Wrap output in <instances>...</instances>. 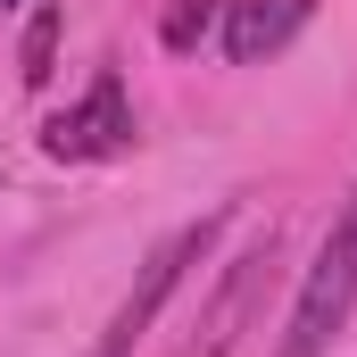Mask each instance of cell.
I'll list each match as a JSON object with an SVG mask.
<instances>
[{"mask_svg": "<svg viewBox=\"0 0 357 357\" xmlns=\"http://www.w3.org/2000/svg\"><path fill=\"white\" fill-rule=\"evenodd\" d=\"M59 25H67L59 8H42V17L25 25V59H17V67H25V84H33V91L50 84V59H59Z\"/></svg>", "mask_w": 357, "mask_h": 357, "instance_id": "7", "label": "cell"}, {"mask_svg": "<svg viewBox=\"0 0 357 357\" xmlns=\"http://www.w3.org/2000/svg\"><path fill=\"white\" fill-rule=\"evenodd\" d=\"M349 307H357V233L333 225V241L316 250L307 291H299V307H291V341H282V357H324L333 333L349 324Z\"/></svg>", "mask_w": 357, "mask_h": 357, "instance_id": "2", "label": "cell"}, {"mask_svg": "<svg viewBox=\"0 0 357 357\" xmlns=\"http://www.w3.org/2000/svg\"><path fill=\"white\" fill-rule=\"evenodd\" d=\"M225 8H233V0H175V8H167V25H158V42H167V50H199V42L216 33V17H225Z\"/></svg>", "mask_w": 357, "mask_h": 357, "instance_id": "6", "label": "cell"}, {"mask_svg": "<svg viewBox=\"0 0 357 357\" xmlns=\"http://www.w3.org/2000/svg\"><path fill=\"white\" fill-rule=\"evenodd\" d=\"M216 233H225V216H199V225H183V233H167V241H158V250L142 258V274H133V291H125V307L108 316V333L91 341V357H133V349H142V333H150V324H158V307L175 299L183 266H199Z\"/></svg>", "mask_w": 357, "mask_h": 357, "instance_id": "1", "label": "cell"}, {"mask_svg": "<svg viewBox=\"0 0 357 357\" xmlns=\"http://www.w3.org/2000/svg\"><path fill=\"white\" fill-rule=\"evenodd\" d=\"M316 0H233L225 8V59L233 67H266L274 50H291V33L307 25Z\"/></svg>", "mask_w": 357, "mask_h": 357, "instance_id": "5", "label": "cell"}, {"mask_svg": "<svg viewBox=\"0 0 357 357\" xmlns=\"http://www.w3.org/2000/svg\"><path fill=\"white\" fill-rule=\"evenodd\" d=\"M266 266H274V233H266V241H250V250L225 266L216 299L199 307V341H191V357H233L241 324H250V307H258V291H266Z\"/></svg>", "mask_w": 357, "mask_h": 357, "instance_id": "4", "label": "cell"}, {"mask_svg": "<svg viewBox=\"0 0 357 357\" xmlns=\"http://www.w3.org/2000/svg\"><path fill=\"white\" fill-rule=\"evenodd\" d=\"M42 150L50 158H116L133 150V108H125V84L116 75H91V91L75 108H59L42 125Z\"/></svg>", "mask_w": 357, "mask_h": 357, "instance_id": "3", "label": "cell"}, {"mask_svg": "<svg viewBox=\"0 0 357 357\" xmlns=\"http://www.w3.org/2000/svg\"><path fill=\"white\" fill-rule=\"evenodd\" d=\"M341 225H349V233H357V208H349V216H341Z\"/></svg>", "mask_w": 357, "mask_h": 357, "instance_id": "8", "label": "cell"}]
</instances>
